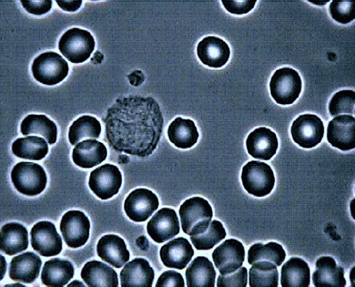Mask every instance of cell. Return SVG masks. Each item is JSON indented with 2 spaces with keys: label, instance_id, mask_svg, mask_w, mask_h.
I'll return each mask as SVG.
<instances>
[{
  "label": "cell",
  "instance_id": "obj_10",
  "mask_svg": "<svg viewBox=\"0 0 355 287\" xmlns=\"http://www.w3.org/2000/svg\"><path fill=\"white\" fill-rule=\"evenodd\" d=\"M33 249L40 256L51 257L58 255L62 250V241L55 225L50 221L35 224L31 231Z\"/></svg>",
  "mask_w": 355,
  "mask_h": 287
},
{
  "label": "cell",
  "instance_id": "obj_45",
  "mask_svg": "<svg viewBox=\"0 0 355 287\" xmlns=\"http://www.w3.org/2000/svg\"><path fill=\"white\" fill-rule=\"evenodd\" d=\"M7 286H26L25 285H23V284H8Z\"/></svg>",
  "mask_w": 355,
  "mask_h": 287
},
{
  "label": "cell",
  "instance_id": "obj_6",
  "mask_svg": "<svg viewBox=\"0 0 355 287\" xmlns=\"http://www.w3.org/2000/svg\"><path fill=\"white\" fill-rule=\"evenodd\" d=\"M241 180L245 190L255 197H265L273 191L275 176L268 164L250 161L243 168Z\"/></svg>",
  "mask_w": 355,
  "mask_h": 287
},
{
  "label": "cell",
  "instance_id": "obj_25",
  "mask_svg": "<svg viewBox=\"0 0 355 287\" xmlns=\"http://www.w3.org/2000/svg\"><path fill=\"white\" fill-rule=\"evenodd\" d=\"M81 278L85 284L92 286H119V279L115 270L99 261H91L83 266Z\"/></svg>",
  "mask_w": 355,
  "mask_h": 287
},
{
  "label": "cell",
  "instance_id": "obj_1",
  "mask_svg": "<svg viewBox=\"0 0 355 287\" xmlns=\"http://www.w3.org/2000/svg\"><path fill=\"white\" fill-rule=\"evenodd\" d=\"M104 121L111 148L140 157H148L157 149L164 128L157 101L137 95L119 98Z\"/></svg>",
  "mask_w": 355,
  "mask_h": 287
},
{
  "label": "cell",
  "instance_id": "obj_27",
  "mask_svg": "<svg viewBox=\"0 0 355 287\" xmlns=\"http://www.w3.org/2000/svg\"><path fill=\"white\" fill-rule=\"evenodd\" d=\"M188 287H214L216 272L213 263L205 256H198L185 272Z\"/></svg>",
  "mask_w": 355,
  "mask_h": 287
},
{
  "label": "cell",
  "instance_id": "obj_8",
  "mask_svg": "<svg viewBox=\"0 0 355 287\" xmlns=\"http://www.w3.org/2000/svg\"><path fill=\"white\" fill-rule=\"evenodd\" d=\"M291 134L299 146L305 149L315 148L324 135L323 121L315 114L300 115L292 124Z\"/></svg>",
  "mask_w": 355,
  "mask_h": 287
},
{
  "label": "cell",
  "instance_id": "obj_26",
  "mask_svg": "<svg viewBox=\"0 0 355 287\" xmlns=\"http://www.w3.org/2000/svg\"><path fill=\"white\" fill-rule=\"evenodd\" d=\"M73 263L61 259H53L46 262L41 273V281L48 286L62 287L74 276Z\"/></svg>",
  "mask_w": 355,
  "mask_h": 287
},
{
  "label": "cell",
  "instance_id": "obj_24",
  "mask_svg": "<svg viewBox=\"0 0 355 287\" xmlns=\"http://www.w3.org/2000/svg\"><path fill=\"white\" fill-rule=\"evenodd\" d=\"M316 271L312 275L315 286H346L345 270L337 265L335 259L330 256L320 257L316 262Z\"/></svg>",
  "mask_w": 355,
  "mask_h": 287
},
{
  "label": "cell",
  "instance_id": "obj_32",
  "mask_svg": "<svg viewBox=\"0 0 355 287\" xmlns=\"http://www.w3.org/2000/svg\"><path fill=\"white\" fill-rule=\"evenodd\" d=\"M285 259L286 252L282 245L276 242L256 243L248 252V261L250 265L259 261H268L275 264L278 268L282 266Z\"/></svg>",
  "mask_w": 355,
  "mask_h": 287
},
{
  "label": "cell",
  "instance_id": "obj_38",
  "mask_svg": "<svg viewBox=\"0 0 355 287\" xmlns=\"http://www.w3.org/2000/svg\"><path fill=\"white\" fill-rule=\"evenodd\" d=\"M248 284V272L245 268H241L234 273L228 275H220L218 279V287L241 286L245 287Z\"/></svg>",
  "mask_w": 355,
  "mask_h": 287
},
{
  "label": "cell",
  "instance_id": "obj_23",
  "mask_svg": "<svg viewBox=\"0 0 355 287\" xmlns=\"http://www.w3.org/2000/svg\"><path fill=\"white\" fill-rule=\"evenodd\" d=\"M27 229L18 223H9L1 229L0 250L8 256H14L28 250L29 237Z\"/></svg>",
  "mask_w": 355,
  "mask_h": 287
},
{
  "label": "cell",
  "instance_id": "obj_2",
  "mask_svg": "<svg viewBox=\"0 0 355 287\" xmlns=\"http://www.w3.org/2000/svg\"><path fill=\"white\" fill-rule=\"evenodd\" d=\"M179 214L183 232L191 236L206 231L212 221L214 211L208 201L195 197L184 202Z\"/></svg>",
  "mask_w": 355,
  "mask_h": 287
},
{
  "label": "cell",
  "instance_id": "obj_41",
  "mask_svg": "<svg viewBox=\"0 0 355 287\" xmlns=\"http://www.w3.org/2000/svg\"><path fill=\"white\" fill-rule=\"evenodd\" d=\"M28 12L42 15L48 13L52 8V1H20Z\"/></svg>",
  "mask_w": 355,
  "mask_h": 287
},
{
  "label": "cell",
  "instance_id": "obj_20",
  "mask_svg": "<svg viewBox=\"0 0 355 287\" xmlns=\"http://www.w3.org/2000/svg\"><path fill=\"white\" fill-rule=\"evenodd\" d=\"M42 260L33 252H26L14 257L10 264V278L21 283L31 284L39 277Z\"/></svg>",
  "mask_w": 355,
  "mask_h": 287
},
{
  "label": "cell",
  "instance_id": "obj_4",
  "mask_svg": "<svg viewBox=\"0 0 355 287\" xmlns=\"http://www.w3.org/2000/svg\"><path fill=\"white\" fill-rule=\"evenodd\" d=\"M95 40L87 31L75 28L67 31L59 41L60 51L72 64L85 62L95 49Z\"/></svg>",
  "mask_w": 355,
  "mask_h": 287
},
{
  "label": "cell",
  "instance_id": "obj_36",
  "mask_svg": "<svg viewBox=\"0 0 355 287\" xmlns=\"http://www.w3.org/2000/svg\"><path fill=\"white\" fill-rule=\"evenodd\" d=\"M355 92L343 90L334 95L329 104V111L332 116L342 114H354Z\"/></svg>",
  "mask_w": 355,
  "mask_h": 287
},
{
  "label": "cell",
  "instance_id": "obj_7",
  "mask_svg": "<svg viewBox=\"0 0 355 287\" xmlns=\"http://www.w3.org/2000/svg\"><path fill=\"white\" fill-rule=\"evenodd\" d=\"M67 61L55 52H46L38 55L33 61L32 73L40 83L47 86L56 85L68 76Z\"/></svg>",
  "mask_w": 355,
  "mask_h": 287
},
{
  "label": "cell",
  "instance_id": "obj_39",
  "mask_svg": "<svg viewBox=\"0 0 355 287\" xmlns=\"http://www.w3.org/2000/svg\"><path fill=\"white\" fill-rule=\"evenodd\" d=\"M257 1H222L227 12L234 15H244L252 11Z\"/></svg>",
  "mask_w": 355,
  "mask_h": 287
},
{
  "label": "cell",
  "instance_id": "obj_12",
  "mask_svg": "<svg viewBox=\"0 0 355 287\" xmlns=\"http://www.w3.org/2000/svg\"><path fill=\"white\" fill-rule=\"evenodd\" d=\"M245 256L243 243L234 238L225 240L212 254L216 268L221 275H232L241 268Z\"/></svg>",
  "mask_w": 355,
  "mask_h": 287
},
{
  "label": "cell",
  "instance_id": "obj_33",
  "mask_svg": "<svg viewBox=\"0 0 355 287\" xmlns=\"http://www.w3.org/2000/svg\"><path fill=\"white\" fill-rule=\"evenodd\" d=\"M101 132L100 121L94 116L85 115L73 123L69 129V138L71 145L75 146L82 139L99 138Z\"/></svg>",
  "mask_w": 355,
  "mask_h": 287
},
{
  "label": "cell",
  "instance_id": "obj_21",
  "mask_svg": "<svg viewBox=\"0 0 355 287\" xmlns=\"http://www.w3.org/2000/svg\"><path fill=\"white\" fill-rule=\"evenodd\" d=\"M120 277L122 287H152L155 279V271L147 260L137 258L125 264Z\"/></svg>",
  "mask_w": 355,
  "mask_h": 287
},
{
  "label": "cell",
  "instance_id": "obj_17",
  "mask_svg": "<svg viewBox=\"0 0 355 287\" xmlns=\"http://www.w3.org/2000/svg\"><path fill=\"white\" fill-rule=\"evenodd\" d=\"M197 54L204 65L220 69L227 63L231 56V49L221 38L207 36L198 44Z\"/></svg>",
  "mask_w": 355,
  "mask_h": 287
},
{
  "label": "cell",
  "instance_id": "obj_11",
  "mask_svg": "<svg viewBox=\"0 0 355 287\" xmlns=\"http://www.w3.org/2000/svg\"><path fill=\"white\" fill-rule=\"evenodd\" d=\"M89 184L97 197L108 200L116 195L121 187V173L112 164H105L91 173Z\"/></svg>",
  "mask_w": 355,
  "mask_h": 287
},
{
  "label": "cell",
  "instance_id": "obj_29",
  "mask_svg": "<svg viewBox=\"0 0 355 287\" xmlns=\"http://www.w3.org/2000/svg\"><path fill=\"white\" fill-rule=\"evenodd\" d=\"M282 287H308L311 272L308 263L301 258L292 257L282 268Z\"/></svg>",
  "mask_w": 355,
  "mask_h": 287
},
{
  "label": "cell",
  "instance_id": "obj_44",
  "mask_svg": "<svg viewBox=\"0 0 355 287\" xmlns=\"http://www.w3.org/2000/svg\"><path fill=\"white\" fill-rule=\"evenodd\" d=\"M85 286V285L83 284V283H81L80 281H78V280H75L74 281H73L72 283L69 284L68 285V286Z\"/></svg>",
  "mask_w": 355,
  "mask_h": 287
},
{
  "label": "cell",
  "instance_id": "obj_16",
  "mask_svg": "<svg viewBox=\"0 0 355 287\" xmlns=\"http://www.w3.org/2000/svg\"><path fill=\"white\" fill-rule=\"evenodd\" d=\"M246 148L248 154L254 158L270 160L276 155L279 148L277 136L268 128H257L248 135Z\"/></svg>",
  "mask_w": 355,
  "mask_h": 287
},
{
  "label": "cell",
  "instance_id": "obj_15",
  "mask_svg": "<svg viewBox=\"0 0 355 287\" xmlns=\"http://www.w3.org/2000/svg\"><path fill=\"white\" fill-rule=\"evenodd\" d=\"M147 229L152 239L158 243L172 239L180 230L177 213L172 209H162L150 219Z\"/></svg>",
  "mask_w": 355,
  "mask_h": 287
},
{
  "label": "cell",
  "instance_id": "obj_43",
  "mask_svg": "<svg viewBox=\"0 0 355 287\" xmlns=\"http://www.w3.org/2000/svg\"><path fill=\"white\" fill-rule=\"evenodd\" d=\"M1 259H2V275H1V279H3V277H4V275H5V272L7 270V263L5 261V258H4L3 256H1Z\"/></svg>",
  "mask_w": 355,
  "mask_h": 287
},
{
  "label": "cell",
  "instance_id": "obj_22",
  "mask_svg": "<svg viewBox=\"0 0 355 287\" xmlns=\"http://www.w3.org/2000/svg\"><path fill=\"white\" fill-rule=\"evenodd\" d=\"M108 155L107 148L96 139H87L77 144L73 151V160L81 168H92L100 165Z\"/></svg>",
  "mask_w": 355,
  "mask_h": 287
},
{
  "label": "cell",
  "instance_id": "obj_34",
  "mask_svg": "<svg viewBox=\"0 0 355 287\" xmlns=\"http://www.w3.org/2000/svg\"><path fill=\"white\" fill-rule=\"evenodd\" d=\"M277 266L268 261L254 263L249 270L250 286L277 287L279 286Z\"/></svg>",
  "mask_w": 355,
  "mask_h": 287
},
{
  "label": "cell",
  "instance_id": "obj_14",
  "mask_svg": "<svg viewBox=\"0 0 355 287\" xmlns=\"http://www.w3.org/2000/svg\"><path fill=\"white\" fill-rule=\"evenodd\" d=\"M330 145L342 151L355 148V119L352 115H339L329 123L327 134Z\"/></svg>",
  "mask_w": 355,
  "mask_h": 287
},
{
  "label": "cell",
  "instance_id": "obj_5",
  "mask_svg": "<svg viewBox=\"0 0 355 287\" xmlns=\"http://www.w3.org/2000/svg\"><path fill=\"white\" fill-rule=\"evenodd\" d=\"M271 96L280 105H291L300 97L302 81L299 73L291 68H282L276 71L270 80Z\"/></svg>",
  "mask_w": 355,
  "mask_h": 287
},
{
  "label": "cell",
  "instance_id": "obj_19",
  "mask_svg": "<svg viewBox=\"0 0 355 287\" xmlns=\"http://www.w3.org/2000/svg\"><path fill=\"white\" fill-rule=\"evenodd\" d=\"M97 254L103 261L120 269L130 259V254L127 244L123 238L114 235L103 236L97 244Z\"/></svg>",
  "mask_w": 355,
  "mask_h": 287
},
{
  "label": "cell",
  "instance_id": "obj_3",
  "mask_svg": "<svg viewBox=\"0 0 355 287\" xmlns=\"http://www.w3.org/2000/svg\"><path fill=\"white\" fill-rule=\"evenodd\" d=\"M11 179L16 190L28 196H35L43 193L48 182L43 167L29 162L17 163L12 171Z\"/></svg>",
  "mask_w": 355,
  "mask_h": 287
},
{
  "label": "cell",
  "instance_id": "obj_9",
  "mask_svg": "<svg viewBox=\"0 0 355 287\" xmlns=\"http://www.w3.org/2000/svg\"><path fill=\"white\" fill-rule=\"evenodd\" d=\"M91 223L80 211H70L62 216L60 229L68 247L78 249L85 245L90 236Z\"/></svg>",
  "mask_w": 355,
  "mask_h": 287
},
{
  "label": "cell",
  "instance_id": "obj_30",
  "mask_svg": "<svg viewBox=\"0 0 355 287\" xmlns=\"http://www.w3.org/2000/svg\"><path fill=\"white\" fill-rule=\"evenodd\" d=\"M20 131L25 136L40 134L44 137L50 145H54L58 137L55 122L44 114H30L20 125Z\"/></svg>",
  "mask_w": 355,
  "mask_h": 287
},
{
  "label": "cell",
  "instance_id": "obj_31",
  "mask_svg": "<svg viewBox=\"0 0 355 287\" xmlns=\"http://www.w3.org/2000/svg\"><path fill=\"white\" fill-rule=\"evenodd\" d=\"M12 153L19 158L41 160L49 153L46 139L36 136H28L16 139L12 146Z\"/></svg>",
  "mask_w": 355,
  "mask_h": 287
},
{
  "label": "cell",
  "instance_id": "obj_37",
  "mask_svg": "<svg viewBox=\"0 0 355 287\" xmlns=\"http://www.w3.org/2000/svg\"><path fill=\"white\" fill-rule=\"evenodd\" d=\"M355 2L332 1L329 5V13L336 22L346 25L354 19Z\"/></svg>",
  "mask_w": 355,
  "mask_h": 287
},
{
  "label": "cell",
  "instance_id": "obj_35",
  "mask_svg": "<svg viewBox=\"0 0 355 287\" xmlns=\"http://www.w3.org/2000/svg\"><path fill=\"white\" fill-rule=\"evenodd\" d=\"M226 232L221 222L214 220L206 231L199 235L191 236V240L198 251H209L226 237Z\"/></svg>",
  "mask_w": 355,
  "mask_h": 287
},
{
  "label": "cell",
  "instance_id": "obj_18",
  "mask_svg": "<svg viewBox=\"0 0 355 287\" xmlns=\"http://www.w3.org/2000/svg\"><path fill=\"white\" fill-rule=\"evenodd\" d=\"M160 258L168 268L182 270L191 262L194 250L190 241L180 237L163 245L160 250Z\"/></svg>",
  "mask_w": 355,
  "mask_h": 287
},
{
  "label": "cell",
  "instance_id": "obj_40",
  "mask_svg": "<svg viewBox=\"0 0 355 287\" xmlns=\"http://www.w3.org/2000/svg\"><path fill=\"white\" fill-rule=\"evenodd\" d=\"M156 286L184 287V281L181 274L175 271L164 272L158 279Z\"/></svg>",
  "mask_w": 355,
  "mask_h": 287
},
{
  "label": "cell",
  "instance_id": "obj_28",
  "mask_svg": "<svg viewBox=\"0 0 355 287\" xmlns=\"http://www.w3.org/2000/svg\"><path fill=\"white\" fill-rule=\"evenodd\" d=\"M168 134L170 141L178 148L186 150L197 144L199 133L195 122L191 119L176 118L169 126Z\"/></svg>",
  "mask_w": 355,
  "mask_h": 287
},
{
  "label": "cell",
  "instance_id": "obj_13",
  "mask_svg": "<svg viewBox=\"0 0 355 287\" xmlns=\"http://www.w3.org/2000/svg\"><path fill=\"white\" fill-rule=\"evenodd\" d=\"M159 199L151 191L139 189L132 191L125 200L124 211L135 222L148 220L159 208Z\"/></svg>",
  "mask_w": 355,
  "mask_h": 287
},
{
  "label": "cell",
  "instance_id": "obj_42",
  "mask_svg": "<svg viewBox=\"0 0 355 287\" xmlns=\"http://www.w3.org/2000/svg\"><path fill=\"white\" fill-rule=\"evenodd\" d=\"M59 7L67 12H75L78 10L82 4V1H56Z\"/></svg>",
  "mask_w": 355,
  "mask_h": 287
}]
</instances>
